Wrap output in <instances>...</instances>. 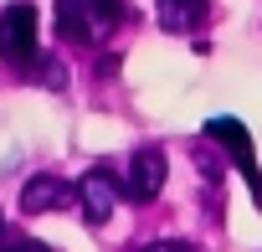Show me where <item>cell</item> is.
Wrapping results in <instances>:
<instances>
[{"label": "cell", "instance_id": "obj_1", "mask_svg": "<svg viewBox=\"0 0 262 252\" xmlns=\"http://www.w3.org/2000/svg\"><path fill=\"white\" fill-rule=\"evenodd\" d=\"M128 21L123 0H57V36L72 47H98Z\"/></svg>", "mask_w": 262, "mask_h": 252}, {"label": "cell", "instance_id": "obj_2", "mask_svg": "<svg viewBox=\"0 0 262 252\" xmlns=\"http://www.w3.org/2000/svg\"><path fill=\"white\" fill-rule=\"evenodd\" d=\"M0 62L16 67V72L41 62V52H36V6L31 0H16V6L0 11Z\"/></svg>", "mask_w": 262, "mask_h": 252}, {"label": "cell", "instance_id": "obj_3", "mask_svg": "<svg viewBox=\"0 0 262 252\" xmlns=\"http://www.w3.org/2000/svg\"><path fill=\"white\" fill-rule=\"evenodd\" d=\"M206 139H216L231 160H236V170H242V180H247V191H252V201H257V211H262V170H257V150H252V134H247V123L242 118H206Z\"/></svg>", "mask_w": 262, "mask_h": 252}, {"label": "cell", "instance_id": "obj_4", "mask_svg": "<svg viewBox=\"0 0 262 252\" xmlns=\"http://www.w3.org/2000/svg\"><path fill=\"white\" fill-rule=\"evenodd\" d=\"M77 201H82V216H88L93 226H103V221L113 216V206H118V180H113L108 170H88V175L77 180Z\"/></svg>", "mask_w": 262, "mask_h": 252}, {"label": "cell", "instance_id": "obj_5", "mask_svg": "<svg viewBox=\"0 0 262 252\" xmlns=\"http://www.w3.org/2000/svg\"><path fill=\"white\" fill-rule=\"evenodd\" d=\"M165 175H170V165H165V150H139L134 155V165H128V196L134 201H155L160 191H165Z\"/></svg>", "mask_w": 262, "mask_h": 252}, {"label": "cell", "instance_id": "obj_6", "mask_svg": "<svg viewBox=\"0 0 262 252\" xmlns=\"http://www.w3.org/2000/svg\"><path fill=\"white\" fill-rule=\"evenodd\" d=\"M72 196H77V185H67V180H57V175H31V180L21 185V211H26V216L62 211Z\"/></svg>", "mask_w": 262, "mask_h": 252}, {"label": "cell", "instance_id": "obj_7", "mask_svg": "<svg viewBox=\"0 0 262 252\" xmlns=\"http://www.w3.org/2000/svg\"><path fill=\"white\" fill-rule=\"evenodd\" d=\"M206 0H155V16H160V26L165 31H175V36H185V31H195L201 21H206Z\"/></svg>", "mask_w": 262, "mask_h": 252}, {"label": "cell", "instance_id": "obj_8", "mask_svg": "<svg viewBox=\"0 0 262 252\" xmlns=\"http://www.w3.org/2000/svg\"><path fill=\"white\" fill-rule=\"evenodd\" d=\"M0 252H52L41 237H26V232H6L0 226Z\"/></svg>", "mask_w": 262, "mask_h": 252}, {"label": "cell", "instance_id": "obj_9", "mask_svg": "<svg viewBox=\"0 0 262 252\" xmlns=\"http://www.w3.org/2000/svg\"><path fill=\"white\" fill-rule=\"evenodd\" d=\"M144 252H190V247H185V242H149Z\"/></svg>", "mask_w": 262, "mask_h": 252}]
</instances>
